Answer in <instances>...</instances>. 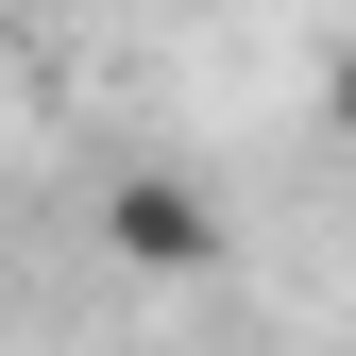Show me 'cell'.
<instances>
[{"label":"cell","instance_id":"cell-1","mask_svg":"<svg viewBox=\"0 0 356 356\" xmlns=\"http://www.w3.org/2000/svg\"><path fill=\"white\" fill-rule=\"evenodd\" d=\"M102 254L119 272H220V204L187 187V170H119L102 187Z\"/></svg>","mask_w":356,"mask_h":356}]
</instances>
